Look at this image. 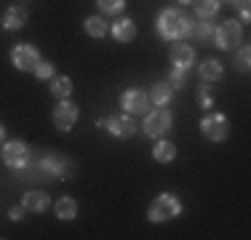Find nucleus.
I'll use <instances>...</instances> for the list:
<instances>
[{
	"label": "nucleus",
	"instance_id": "1",
	"mask_svg": "<svg viewBox=\"0 0 251 240\" xmlns=\"http://www.w3.org/2000/svg\"><path fill=\"white\" fill-rule=\"evenodd\" d=\"M193 29V19H190L184 11L179 8H163L158 16V32L163 35L166 40H179L184 35H190Z\"/></svg>",
	"mask_w": 251,
	"mask_h": 240
},
{
	"label": "nucleus",
	"instance_id": "2",
	"mask_svg": "<svg viewBox=\"0 0 251 240\" xmlns=\"http://www.w3.org/2000/svg\"><path fill=\"white\" fill-rule=\"evenodd\" d=\"M182 214V203L176 200L174 195H158L150 203V211H147V219L150 221H166V219H174V216Z\"/></svg>",
	"mask_w": 251,
	"mask_h": 240
},
{
	"label": "nucleus",
	"instance_id": "3",
	"mask_svg": "<svg viewBox=\"0 0 251 240\" xmlns=\"http://www.w3.org/2000/svg\"><path fill=\"white\" fill-rule=\"evenodd\" d=\"M171 125H174V118H171V112L166 110V107H158V110L147 112L142 131H145L150 139H160L166 131H171Z\"/></svg>",
	"mask_w": 251,
	"mask_h": 240
},
{
	"label": "nucleus",
	"instance_id": "4",
	"mask_svg": "<svg viewBox=\"0 0 251 240\" xmlns=\"http://www.w3.org/2000/svg\"><path fill=\"white\" fill-rule=\"evenodd\" d=\"M201 134L206 136L208 142H225L227 134H230V123L222 112H208L206 118L201 120Z\"/></svg>",
	"mask_w": 251,
	"mask_h": 240
},
{
	"label": "nucleus",
	"instance_id": "5",
	"mask_svg": "<svg viewBox=\"0 0 251 240\" xmlns=\"http://www.w3.org/2000/svg\"><path fill=\"white\" fill-rule=\"evenodd\" d=\"M241 22L230 19L225 24H219L217 27V35H214V43H217V48H222V51H232L238 43H241Z\"/></svg>",
	"mask_w": 251,
	"mask_h": 240
},
{
	"label": "nucleus",
	"instance_id": "6",
	"mask_svg": "<svg viewBox=\"0 0 251 240\" xmlns=\"http://www.w3.org/2000/svg\"><path fill=\"white\" fill-rule=\"evenodd\" d=\"M11 62H14V67H16V70H22V72H32V70H35V64L40 62V53H38V48H35V46L19 43V46H14V51H11Z\"/></svg>",
	"mask_w": 251,
	"mask_h": 240
},
{
	"label": "nucleus",
	"instance_id": "7",
	"mask_svg": "<svg viewBox=\"0 0 251 240\" xmlns=\"http://www.w3.org/2000/svg\"><path fill=\"white\" fill-rule=\"evenodd\" d=\"M75 120H77V104L70 101V99H59L56 110H53V125L67 134V131L75 125Z\"/></svg>",
	"mask_w": 251,
	"mask_h": 240
},
{
	"label": "nucleus",
	"instance_id": "8",
	"mask_svg": "<svg viewBox=\"0 0 251 240\" xmlns=\"http://www.w3.org/2000/svg\"><path fill=\"white\" fill-rule=\"evenodd\" d=\"M121 107L126 112H131V115H145L147 107H150V96L145 91H139V88H131V91H123Z\"/></svg>",
	"mask_w": 251,
	"mask_h": 240
},
{
	"label": "nucleus",
	"instance_id": "9",
	"mask_svg": "<svg viewBox=\"0 0 251 240\" xmlns=\"http://www.w3.org/2000/svg\"><path fill=\"white\" fill-rule=\"evenodd\" d=\"M27 155H29V149H27L25 142L11 139V142H5V147H3V163L8 168H22L27 163Z\"/></svg>",
	"mask_w": 251,
	"mask_h": 240
},
{
	"label": "nucleus",
	"instance_id": "10",
	"mask_svg": "<svg viewBox=\"0 0 251 240\" xmlns=\"http://www.w3.org/2000/svg\"><path fill=\"white\" fill-rule=\"evenodd\" d=\"M107 131L112 136H118V139H131L136 134V123L131 120L128 112L126 115H112V118H107Z\"/></svg>",
	"mask_w": 251,
	"mask_h": 240
},
{
	"label": "nucleus",
	"instance_id": "11",
	"mask_svg": "<svg viewBox=\"0 0 251 240\" xmlns=\"http://www.w3.org/2000/svg\"><path fill=\"white\" fill-rule=\"evenodd\" d=\"M62 166H64V158L56 152H49L40 158V179H59L62 176Z\"/></svg>",
	"mask_w": 251,
	"mask_h": 240
},
{
	"label": "nucleus",
	"instance_id": "12",
	"mask_svg": "<svg viewBox=\"0 0 251 240\" xmlns=\"http://www.w3.org/2000/svg\"><path fill=\"white\" fill-rule=\"evenodd\" d=\"M169 59H171V64L174 67H182V70H187L190 64L195 62V51L190 48L187 43H176V46H171V53H169Z\"/></svg>",
	"mask_w": 251,
	"mask_h": 240
},
{
	"label": "nucleus",
	"instance_id": "13",
	"mask_svg": "<svg viewBox=\"0 0 251 240\" xmlns=\"http://www.w3.org/2000/svg\"><path fill=\"white\" fill-rule=\"evenodd\" d=\"M49 195L40 190H32L25 195V200H22V206H25V211H32V214H43L46 208H49Z\"/></svg>",
	"mask_w": 251,
	"mask_h": 240
},
{
	"label": "nucleus",
	"instance_id": "14",
	"mask_svg": "<svg viewBox=\"0 0 251 240\" xmlns=\"http://www.w3.org/2000/svg\"><path fill=\"white\" fill-rule=\"evenodd\" d=\"M25 24H27V11L22 8V5H11V8L3 14V27L8 29V32H14V29H22Z\"/></svg>",
	"mask_w": 251,
	"mask_h": 240
},
{
	"label": "nucleus",
	"instance_id": "15",
	"mask_svg": "<svg viewBox=\"0 0 251 240\" xmlns=\"http://www.w3.org/2000/svg\"><path fill=\"white\" fill-rule=\"evenodd\" d=\"M112 38H115L118 43H131V40L136 38V24L131 19H118L112 24Z\"/></svg>",
	"mask_w": 251,
	"mask_h": 240
},
{
	"label": "nucleus",
	"instance_id": "16",
	"mask_svg": "<svg viewBox=\"0 0 251 240\" xmlns=\"http://www.w3.org/2000/svg\"><path fill=\"white\" fill-rule=\"evenodd\" d=\"M222 62L219 59H206V62L201 64V80L203 83H217L219 77H222Z\"/></svg>",
	"mask_w": 251,
	"mask_h": 240
},
{
	"label": "nucleus",
	"instance_id": "17",
	"mask_svg": "<svg viewBox=\"0 0 251 240\" xmlns=\"http://www.w3.org/2000/svg\"><path fill=\"white\" fill-rule=\"evenodd\" d=\"M190 32H193L195 38L201 40V43H214V35H217V27H214V22L201 19V22H195V24H193V29H190Z\"/></svg>",
	"mask_w": 251,
	"mask_h": 240
},
{
	"label": "nucleus",
	"instance_id": "18",
	"mask_svg": "<svg viewBox=\"0 0 251 240\" xmlns=\"http://www.w3.org/2000/svg\"><path fill=\"white\" fill-rule=\"evenodd\" d=\"M171 96H174V88L169 83H155L152 91H150V101L155 107H166L171 101Z\"/></svg>",
	"mask_w": 251,
	"mask_h": 240
},
{
	"label": "nucleus",
	"instance_id": "19",
	"mask_svg": "<svg viewBox=\"0 0 251 240\" xmlns=\"http://www.w3.org/2000/svg\"><path fill=\"white\" fill-rule=\"evenodd\" d=\"M152 158L158 160V163H171V160L176 158V147L166 139H158V144H155V149H152Z\"/></svg>",
	"mask_w": 251,
	"mask_h": 240
},
{
	"label": "nucleus",
	"instance_id": "20",
	"mask_svg": "<svg viewBox=\"0 0 251 240\" xmlns=\"http://www.w3.org/2000/svg\"><path fill=\"white\" fill-rule=\"evenodd\" d=\"M51 94L56 96V99H70V94H73V80H70L67 75H59L51 80Z\"/></svg>",
	"mask_w": 251,
	"mask_h": 240
},
{
	"label": "nucleus",
	"instance_id": "21",
	"mask_svg": "<svg viewBox=\"0 0 251 240\" xmlns=\"http://www.w3.org/2000/svg\"><path fill=\"white\" fill-rule=\"evenodd\" d=\"M195 3V14H198V19H214L219 11V0H193Z\"/></svg>",
	"mask_w": 251,
	"mask_h": 240
},
{
	"label": "nucleus",
	"instance_id": "22",
	"mask_svg": "<svg viewBox=\"0 0 251 240\" xmlns=\"http://www.w3.org/2000/svg\"><path fill=\"white\" fill-rule=\"evenodd\" d=\"M40 158H43V155L29 152V155H27V163L19 168L22 176H25V179H40Z\"/></svg>",
	"mask_w": 251,
	"mask_h": 240
},
{
	"label": "nucleus",
	"instance_id": "23",
	"mask_svg": "<svg viewBox=\"0 0 251 240\" xmlns=\"http://www.w3.org/2000/svg\"><path fill=\"white\" fill-rule=\"evenodd\" d=\"M56 216L62 221H73L77 216V203L73 200V197H62V200L56 203Z\"/></svg>",
	"mask_w": 251,
	"mask_h": 240
},
{
	"label": "nucleus",
	"instance_id": "24",
	"mask_svg": "<svg viewBox=\"0 0 251 240\" xmlns=\"http://www.w3.org/2000/svg\"><path fill=\"white\" fill-rule=\"evenodd\" d=\"M83 27H86V35H91V38H104L107 35V22L101 16H88L83 22Z\"/></svg>",
	"mask_w": 251,
	"mask_h": 240
},
{
	"label": "nucleus",
	"instance_id": "25",
	"mask_svg": "<svg viewBox=\"0 0 251 240\" xmlns=\"http://www.w3.org/2000/svg\"><path fill=\"white\" fill-rule=\"evenodd\" d=\"M97 5H99L101 14H121L126 0H97Z\"/></svg>",
	"mask_w": 251,
	"mask_h": 240
},
{
	"label": "nucleus",
	"instance_id": "26",
	"mask_svg": "<svg viewBox=\"0 0 251 240\" xmlns=\"http://www.w3.org/2000/svg\"><path fill=\"white\" fill-rule=\"evenodd\" d=\"M32 75L38 77V80H49V77H53V64H51V62H46V59H40V62L35 64Z\"/></svg>",
	"mask_w": 251,
	"mask_h": 240
},
{
	"label": "nucleus",
	"instance_id": "27",
	"mask_svg": "<svg viewBox=\"0 0 251 240\" xmlns=\"http://www.w3.org/2000/svg\"><path fill=\"white\" fill-rule=\"evenodd\" d=\"M184 83H187V72H184L182 67H174L169 72V86L171 88H182Z\"/></svg>",
	"mask_w": 251,
	"mask_h": 240
},
{
	"label": "nucleus",
	"instance_id": "28",
	"mask_svg": "<svg viewBox=\"0 0 251 240\" xmlns=\"http://www.w3.org/2000/svg\"><path fill=\"white\" fill-rule=\"evenodd\" d=\"M249 62H251V48H249V46H243L241 51H238V56H235L238 70H241V72H249Z\"/></svg>",
	"mask_w": 251,
	"mask_h": 240
},
{
	"label": "nucleus",
	"instance_id": "29",
	"mask_svg": "<svg viewBox=\"0 0 251 240\" xmlns=\"http://www.w3.org/2000/svg\"><path fill=\"white\" fill-rule=\"evenodd\" d=\"M198 104L201 107H214V96H211V86H198Z\"/></svg>",
	"mask_w": 251,
	"mask_h": 240
},
{
	"label": "nucleus",
	"instance_id": "30",
	"mask_svg": "<svg viewBox=\"0 0 251 240\" xmlns=\"http://www.w3.org/2000/svg\"><path fill=\"white\" fill-rule=\"evenodd\" d=\"M75 160H67L64 158V166H62V179H70V176H75Z\"/></svg>",
	"mask_w": 251,
	"mask_h": 240
},
{
	"label": "nucleus",
	"instance_id": "31",
	"mask_svg": "<svg viewBox=\"0 0 251 240\" xmlns=\"http://www.w3.org/2000/svg\"><path fill=\"white\" fill-rule=\"evenodd\" d=\"M25 216V206H14L11 208V221H19Z\"/></svg>",
	"mask_w": 251,
	"mask_h": 240
},
{
	"label": "nucleus",
	"instance_id": "32",
	"mask_svg": "<svg viewBox=\"0 0 251 240\" xmlns=\"http://www.w3.org/2000/svg\"><path fill=\"white\" fill-rule=\"evenodd\" d=\"M227 5H241V8H246L249 5V0H225Z\"/></svg>",
	"mask_w": 251,
	"mask_h": 240
},
{
	"label": "nucleus",
	"instance_id": "33",
	"mask_svg": "<svg viewBox=\"0 0 251 240\" xmlns=\"http://www.w3.org/2000/svg\"><path fill=\"white\" fill-rule=\"evenodd\" d=\"M249 16H251L249 14V5H246V8H241V22H249Z\"/></svg>",
	"mask_w": 251,
	"mask_h": 240
},
{
	"label": "nucleus",
	"instance_id": "34",
	"mask_svg": "<svg viewBox=\"0 0 251 240\" xmlns=\"http://www.w3.org/2000/svg\"><path fill=\"white\" fill-rule=\"evenodd\" d=\"M3 134H5V128H3V123H0V139H3Z\"/></svg>",
	"mask_w": 251,
	"mask_h": 240
},
{
	"label": "nucleus",
	"instance_id": "35",
	"mask_svg": "<svg viewBox=\"0 0 251 240\" xmlns=\"http://www.w3.org/2000/svg\"><path fill=\"white\" fill-rule=\"evenodd\" d=\"M179 3H182V5H190V3H193V0H179Z\"/></svg>",
	"mask_w": 251,
	"mask_h": 240
}]
</instances>
